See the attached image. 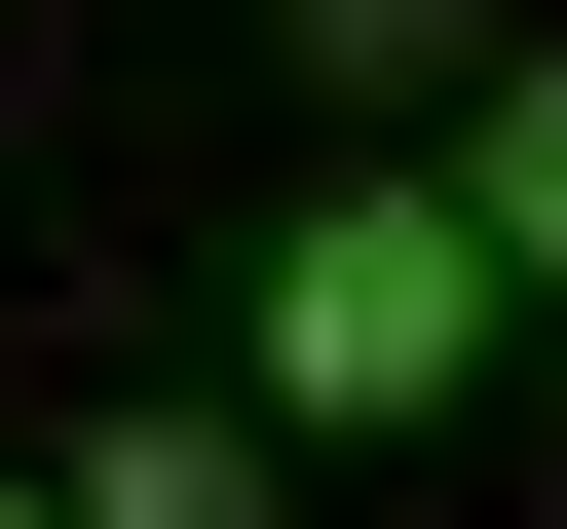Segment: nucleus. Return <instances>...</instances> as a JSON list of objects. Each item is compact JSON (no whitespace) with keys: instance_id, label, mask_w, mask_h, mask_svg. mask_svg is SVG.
Instances as JSON below:
<instances>
[{"instance_id":"nucleus-4","label":"nucleus","mask_w":567,"mask_h":529,"mask_svg":"<svg viewBox=\"0 0 567 529\" xmlns=\"http://www.w3.org/2000/svg\"><path fill=\"white\" fill-rule=\"evenodd\" d=\"M454 39H492V0H303V76H341V114H454Z\"/></svg>"},{"instance_id":"nucleus-3","label":"nucleus","mask_w":567,"mask_h":529,"mask_svg":"<svg viewBox=\"0 0 567 529\" xmlns=\"http://www.w3.org/2000/svg\"><path fill=\"white\" fill-rule=\"evenodd\" d=\"M454 189H492V264H529V303H567V39H529V76L454 114Z\"/></svg>"},{"instance_id":"nucleus-1","label":"nucleus","mask_w":567,"mask_h":529,"mask_svg":"<svg viewBox=\"0 0 567 529\" xmlns=\"http://www.w3.org/2000/svg\"><path fill=\"white\" fill-rule=\"evenodd\" d=\"M492 303H529L492 189H454V152H379V189L265 227V416H454V378H492Z\"/></svg>"},{"instance_id":"nucleus-2","label":"nucleus","mask_w":567,"mask_h":529,"mask_svg":"<svg viewBox=\"0 0 567 529\" xmlns=\"http://www.w3.org/2000/svg\"><path fill=\"white\" fill-rule=\"evenodd\" d=\"M76 529H265V416H189V378H114V416H76Z\"/></svg>"},{"instance_id":"nucleus-5","label":"nucleus","mask_w":567,"mask_h":529,"mask_svg":"<svg viewBox=\"0 0 567 529\" xmlns=\"http://www.w3.org/2000/svg\"><path fill=\"white\" fill-rule=\"evenodd\" d=\"M0 529H76V491H0Z\"/></svg>"}]
</instances>
